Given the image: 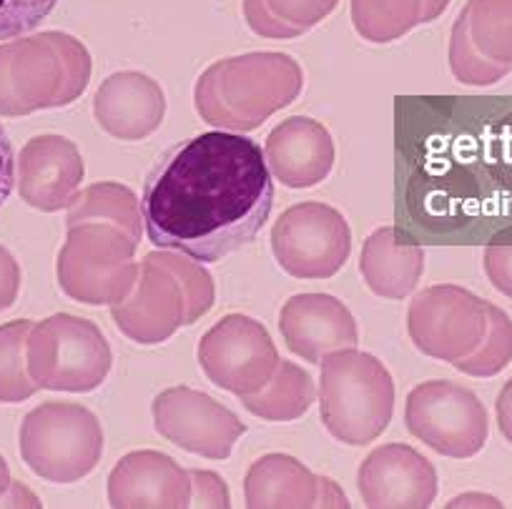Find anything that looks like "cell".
Masks as SVG:
<instances>
[{"instance_id": "obj_1", "label": "cell", "mask_w": 512, "mask_h": 509, "mask_svg": "<svg viewBox=\"0 0 512 509\" xmlns=\"http://www.w3.org/2000/svg\"><path fill=\"white\" fill-rule=\"evenodd\" d=\"M272 206L274 176L264 148L219 128L171 148L154 166L141 196L151 244L201 264L251 244Z\"/></svg>"}, {"instance_id": "obj_2", "label": "cell", "mask_w": 512, "mask_h": 509, "mask_svg": "<svg viewBox=\"0 0 512 509\" xmlns=\"http://www.w3.org/2000/svg\"><path fill=\"white\" fill-rule=\"evenodd\" d=\"M304 88V71L292 56L274 51L216 61L194 88L196 113L209 126L234 133L256 131L269 116L292 106Z\"/></svg>"}, {"instance_id": "obj_3", "label": "cell", "mask_w": 512, "mask_h": 509, "mask_svg": "<svg viewBox=\"0 0 512 509\" xmlns=\"http://www.w3.org/2000/svg\"><path fill=\"white\" fill-rule=\"evenodd\" d=\"M214 299V279L204 266L179 251L161 249L144 256L134 289L111 306V319L131 342L154 347L201 319Z\"/></svg>"}, {"instance_id": "obj_4", "label": "cell", "mask_w": 512, "mask_h": 509, "mask_svg": "<svg viewBox=\"0 0 512 509\" xmlns=\"http://www.w3.org/2000/svg\"><path fill=\"white\" fill-rule=\"evenodd\" d=\"M93 61L78 38L46 31L0 46V116H31L83 96Z\"/></svg>"}, {"instance_id": "obj_5", "label": "cell", "mask_w": 512, "mask_h": 509, "mask_svg": "<svg viewBox=\"0 0 512 509\" xmlns=\"http://www.w3.org/2000/svg\"><path fill=\"white\" fill-rule=\"evenodd\" d=\"M319 414L327 432L349 447L372 444L395 414V382L377 357L339 349L322 359Z\"/></svg>"}, {"instance_id": "obj_6", "label": "cell", "mask_w": 512, "mask_h": 509, "mask_svg": "<svg viewBox=\"0 0 512 509\" xmlns=\"http://www.w3.org/2000/svg\"><path fill=\"white\" fill-rule=\"evenodd\" d=\"M136 246L139 241L106 221L71 226L66 244L58 251L56 271L61 291L78 304H121L139 279Z\"/></svg>"}, {"instance_id": "obj_7", "label": "cell", "mask_w": 512, "mask_h": 509, "mask_svg": "<svg viewBox=\"0 0 512 509\" xmlns=\"http://www.w3.org/2000/svg\"><path fill=\"white\" fill-rule=\"evenodd\" d=\"M26 362L38 389L88 394L106 382L113 354L93 321L56 314L31 326Z\"/></svg>"}, {"instance_id": "obj_8", "label": "cell", "mask_w": 512, "mask_h": 509, "mask_svg": "<svg viewBox=\"0 0 512 509\" xmlns=\"http://www.w3.org/2000/svg\"><path fill=\"white\" fill-rule=\"evenodd\" d=\"M101 454V422L81 404L46 402L23 417L21 457L46 482L73 484L88 477Z\"/></svg>"}, {"instance_id": "obj_9", "label": "cell", "mask_w": 512, "mask_h": 509, "mask_svg": "<svg viewBox=\"0 0 512 509\" xmlns=\"http://www.w3.org/2000/svg\"><path fill=\"white\" fill-rule=\"evenodd\" d=\"M407 432L437 454L450 459H470L487 442V412L475 392L450 382L432 379L407 394Z\"/></svg>"}, {"instance_id": "obj_10", "label": "cell", "mask_w": 512, "mask_h": 509, "mask_svg": "<svg viewBox=\"0 0 512 509\" xmlns=\"http://www.w3.org/2000/svg\"><path fill=\"white\" fill-rule=\"evenodd\" d=\"M272 254L294 279H332L352 254V231L342 211L322 201H304L277 219Z\"/></svg>"}, {"instance_id": "obj_11", "label": "cell", "mask_w": 512, "mask_h": 509, "mask_svg": "<svg viewBox=\"0 0 512 509\" xmlns=\"http://www.w3.org/2000/svg\"><path fill=\"white\" fill-rule=\"evenodd\" d=\"M487 301L455 284L422 289L407 309L410 339L425 357L455 364L485 339Z\"/></svg>"}, {"instance_id": "obj_12", "label": "cell", "mask_w": 512, "mask_h": 509, "mask_svg": "<svg viewBox=\"0 0 512 509\" xmlns=\"http://www.w3.org/2000/svg\"><path fill=\"white\" fill-rule=\"evenodd\" d=\"M199 364L224 392L246 397L267 387L279 364L267 326L246 314H226L201 336Z\"/></svg>"}, {"instance_id": "obj_13", "label": "cell", "mask_w": 512, "mask_h": 509, "mask_svg": "<svg viewBox=\"0 0 512 509\" xmlns=\"http://www.w3.org/2000/svg\"><path fill=\"white\" fill-rule=\"evenodd\" d=\"M156 432L171 444L204 459H226L246 432L231 409L191 387H171L151 404Z\"/></svg>"}, {"instance_id": "obj_14", "label": "cell", "mask_w": 512, "mask_h": 509, "mask_svg": "<svg viewBox=\"0 0 512 509\" xmlns=\"http://www.w3.org/2000/svg\"><path fill=\"white\" fill-rule=\"evenodd\" d=\"M357 484L372 509H427L440 492L437 469L410 444H384L369 452Z\"/></svg>"}, {"instance_id": "obj_15", "label": "cell", "mask_w": 512, "mask_h": 509, "mask_svg": "<svg viewBox=\"0 0 512 509\" xmlns=\"http://www.w3.org/2000/svg\"><path fill=\"white\" fill-rule=\"evenodd\" d=\"M16 174L21 199L31 209L56 214L73 204L86 168L76 143L66 136L43 133L21 148Z\"/></svg>"}, {"instance_id": "obj_16", "label": "cell", "mask_w": 512, "mask_h": 509, "mask_svg": "<svg viewBox=\"0 0 512 509\" xmlns=\"http://www.w3.org/2000/svg\"><path fill=\"white\" fill-rule=\"evenodd\" d=\"M279 331L289 352L309 364H322L327 354L359 342L352 311L332 294L292 296L279 311Z\"/></svg>"}, {"instance_id": "obj_17", "label": "cell", "mask_w": 512, "mask_h": 509, "mask_svg": "<svg viewBox=\"0 0 512 509\" xmlns=\"http://www.w3.org/2000/svg\"><path fill=\"white\" fill-rule=\"evenodd\" d=\"M246 507H352L347 494L289 454H264L244 479Z\"/></svg>"}, {"instance_id": "obj_18", "label": "cell", "mask_w": 512, "mask_h": 509, "mask_svg": "<svg viewBox=\"0 0 512 509\" xmlns=\"http://www.w3.org/2000/svg\"><path fill=\"white\" fill-rule=\"evenodd\" d=\"M191 472L164 452H131L108 474V504L116 509L191 507Z\"/></svg>"}, {"instance_id": "obj_19", "label": "cell", "mask_w": 512, "mask_h": 509, "mask_svg": "<svg viewBox=\"0 0 512 509\" xmlns=\"http://www.w3.org/2000/svg\"><path fill=\"white\" fill-rule=\"evenodd\" d=\"M264 158L282 186L312 189L332 174L337 148L324 123L307 116H292L269 133Z\"/></svg>"}, {"instance_id": "obj_20", "label": "cell", "mask_w": 512, "mask_h": 509, "mask_svg": "<svg viewBox=\"0 0 512 509\" xmlns=\"http://www.w3.org/2000/svg\"><path fill=\"white\" fill-rule=\"evenodd\" d=\"M93 116L108 136L118 141H141L164 121V88L146 73L118 71L98 86Z\"/></svg>"}, {"instance_id": "obj_21", "label": "cell", "mask_w": 512, "mask_h": 509, "mask_svg": "<svg viewBox=\"0 0 512 509\" xmlns=\"http://www.w3.org/2000/svg\"><path fill=\"white\" fill-rule=\"evenodd\" d=\"M359 271L372 294L382 299H407L425 271V249L397 239L395 226H382L364 241Z\"/></svg>"}, {"instance_id": "obj_22", "label": "cell", "mask_w": 512, "mask_h": 509, "mask_svg": "<svg viewBox=\"0 0 512 509\" xmlns=\"http://www.w3.org/2000/svg\"><path fill=\"white\" fill-rule=\"evenodd\" d=\"M239 399L246 412L264 422H294L314 404V382L302 367L279 359L277 372L267 387Z\"/></svg>"}, {"instance_id": "obj_23", "label": "cell", "mask_w": 512, "mask_h": 509, "mask_svg": "<svg viewBox=\"0 0 512 509\" xmlns=\"http://www.w3.org/2000/svg\"><path fill=\"white\" fill-rule=\"evenodd\" d=\"M86 221H106L126 231L134 241H141V231H144V216H141L136 194L128 186L113 184V181H101V184L78 191L73 204L68 206L66 226L71 229Z\"/></svg>"}, {"instance_id": "obj_24", "label": "cell", "mask_w": 512, "mask_h": 509, "mask_svg": "<svg viewBox=\"0 0 512 509\" xmlns=\"http://www.w3.org/2000/svg\"><path fill=\"white\" fill-rule=\"evenodd\" d=\"M354 31L369 43H392L427 23L425 0H352Z\"/></svg>"}, {"instance_id": "obj_25", "label": "cell", "mask_w": 512, "mask_h": 509, "mask_svg": "<svg viewBox=\"0 0 512 509\" xmlns=\"http://www.w3.org/2000/svg\"><path fill=\"white\" fill-rule=\"evenodd\" d=\"M460 16L472 46L487 61L512 68V0H467Z\"/></svg>"}, {"instance_id": "obj_26", "label": "cell", "mask_w": 512, "mask_h": 509, "mask_svg": "<svg viewBox=\"0 0 512 509\" xmlns=\"http://www.w3.org/2000/svg\"><path fill=\"white\" fill-rule=\"evenodd\" d=\"M31 321L16 319L0 324V404H18L38 392L26 362Z\"/></svg>"}, {"instance_id": "obj_27", "label": "cell", "mask_w": 512, "mask_h": 509, "mask_svg": "<svg viewBox=\"0 0 512 509\" xmlns=\"http://www.w3.org/2000/svg\"><path fill=\"white\" fill-rule=\"evenodd\" d=\"M487 331L480 347L452 367L467 377L487 379L500 374L512 362V319L500 306L487 301Z\"/></svg>"}, {"instance_id": "obj_28", "label": "cell", "mask_w": 512, "mask_h": 509, "mask_svg": "<svg viewBox=\"0 0 512 509\" xmlns=\"http://www.w3.org/2000/svg\"><path fill=\"white\" fill-rule=\"evenodd\" d=\"M450 71L452 76L467 86H490L502 81L512 68L492 63L472 46L470 33H467L465 18H457L450 33Z\"/></svg>"}, {"instance_id": "obj_29", "label": "cell", "mask_w": 512, "mask_h": 509, "mask_svg": "<svg viewBox=\"0 0 512 509\" xmlns=\"http://www.w3.org/2000/svg\"><path fill=\"white\" fill-rule=\"evenodd\" d=\"M58 0H0V41H16L36 31Z\"/></svg>"}, {"instance_id": "obj_30", "label": "cell", "mask_w": 512, "mask_h": 509, "mask_svg": "<svg viewBox=\"0 0 512 509\" xmlns=\"http://www.w3.org/2000/svg\"><path fill=\"white\" fill-rule=\"evenodd\" d=\"M337 3L339 0H267L274 16L287 26L297 28L299 33L312 31L337 8Z\"/></svg>"}, {"instance_id": "obj_31", "label": "cell", "mask_w": 512, "mask_h": 509, "mask_svg": "<svg viewBox=\"0 0 512 509\" xmlns=\"http://www.w3.org/2000/svg\"><path fill=\"white\" fill-rule=\"evenodd\" d=\"M244 18L249 31L262 38H274V41L282 38V41H287V38L302 36L297 28L287 26V23L274 16L272 8L267 6V0H244Z\"/></svg>"}, {"instance_id": "obj_32", "label": "cell", "mask_w": 512, "mask_h": 509, "mask_svg": "<svg viewBox=\"0 0 512 509\" xmlns=\"http://www.w3.org/2000/svg\"><path fill=\"white\" fill-rule=\"evenodd\" d=\"M191 489V507H231L229 489L219 474L191 469Z\"/></svg>"}, {"instance_id": "obj_33", "label": "cell", "mask_w": 512, "mask_h": 509, "mask_svg": "<svg viewBox=\"0 0 512 509\" xmlns=\"http://www.w3.org/2000/svg\"><path fill=\"white\" fill-rule=\"evenodd\" d=\"M482 261L495 289L512 299V244H490Z\"/></svg>"}, {"instance_id": "obj_34", "label": "cell", "mask_w": 512, "mask_h": 509, "mask_svg": "<svg viewBox=\"0 0 512 509\" xmlns=\"http://www.w3.org/2000/svg\"><path fill=\"white\" fill-rule=\"evenodd\" d=\"M18 294H21V266L6 246H0V311L11 309Z\"/></svg>"}, {"instance_id": "obj_35", "label": "cell", "mask_w": 512, "mask_h": 509, "mask_svg": "<svg viewBox=\"0 0 512 509\" xmlns=\"http://www.w3.org/2000/svg\"><path fill=\"white\" fill-rule=\"evenodd\" d=\"M13 186H16V156H13L11 138L0 123V206L13 194Z\"/></svg>"}, {"instance_id": "obj_36", "label": "cell", "mask_w": 512, "mask_h": 509, "mask_svg": "<svg viewBox=\"0 0 512 509\" xmlns=\"http://www.w3.org/2000/svg\"><path fill=\"white\" fill-rule=\"evenodd\" d=\"M495 409H497V429H500L502 437L512 444V377L507 379L502 392L497 394Z\"/></svg>"}, {"instance_id": "obj_37", "label": "cell", "mask_w": 512, "mask_h": 509, "mask_svg": "<svg viewBox=\"0 0 512 509\" xmlns=\"http://www.w3.org/2000/svg\"><path fill=\"white\" fill-rule=\"evenodd\" d=\"M452 0H425V13H427V23H432L435 18H440L442 13L447 11Z\"/></svg>"}, {"instance_id": "obj_38", "label": "cell", "mask_w": 512, "mask_h": 509, "mask_svg": "<svg viewBox=\"0 0 512 509\" xmlns=\"http://www.w3.org/2000/svg\"><path fill=\"white\" fill-rule=\"evenodd\" d=\"M11 469H8V462L3 459V454H0V497L8 492V487H11Z\"/></svg>"}]
</instances>
